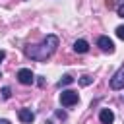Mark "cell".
I'll list each match as a JSON object with an SVG mask.
<instances>
[{"label": "cell", "instance_id": "cell-11", "mask_svg": "<svg viewBox=\"0 0 124 124\" xmlns=\"http://www.w3.org/2000/svg\"><path fill=\"white\" fill-rule=\"evenodd\" d=\"M0 93H2V97H4V99H10V97H12V89H10L8 85H6V87H2V91H0Z\"/></svg>", "mask_w": 124, "mask_h": 124}, {"label": "cell", "instance_id": "cell-13", "mask_svg": "<svg viewBox=\"0 0 124 124\" xmlns=\"http://www.w3.org/2000/svg\"><path fill=\"white\" fill-rule=\"evenodd\" d=\"M54 114H56V118H60V120H66V112H64V110H56Z\"/></svg>", "mask_w": 124, "mask_h": 124}, {"label": "cell", "instance_id": "cell-9", "mask_svg": "<svg viewBox=\"0 0 124 124\" xmlns=\"http://www.w3.org/2000/svg\"><path fill=\"white\" fill-rule=\"evenodd\" d=\"M70 83H74V78H72L70 74H66V76H62V79L56 83V87L62 89V87H66V85H70Z\"/></svg>", "mask_w": 124, "mask_h": 124}, {"label": "cell", "instance_id": "cell-10", "mask_svg": "<svg viewBox=\"0 0 124 124\" xmlns=\"http://www.w3.org/2000/svg\"><path fill=\"white\" fill-rule=\"evenodd\" d=\"M91 81H93V78H91V76H81V78H79V85H83V87H85V85H89Z\"/></svg>", "mask_w": 124, "mask_h": 124}, {"label": "cell", "instance_id": "cell-17", "mask_svg": "<svg viewBox=\"0 0 124 124\" xmlns=\"http://www.w3.org/2000/svg\"><path fill=\"white\" fill-rule=\"evenodd\" d=\"M45 124H52V122H45Z\"/></svg>", "mask_w": 124, "mask_h": 124}, {"label": "cell", "instance_id": "cell-3", "mask_svg": "<svg viewBox=\"0 0 124 124\" xmlns=\"http://www.w3.org/2000/svg\"><path fill=\"white\" fill-rule=\"evenodd\" d=\"M110 87L112 89H124V66H120L114 76L110 78Z\"/></svg>", "mask_w": 124, "mask_h": 124}, {"label": "cell", "instance_id": "cell-2", "mask_svg": "<svg viewBox=\"0 0 124 124\" xmlns=\"http://www.w3.org/2000/svg\"><path fill=\"white\" fill-rule=\"evenodd\" d=\"M78 101H79V95H78V91L66 89V91H62V93H60V103H62L64 107H74Z\"/></svg>", "mask_w": 124, "mask_h": 124}, {"label": "cell", "instance_id": "cell-15", "mask_svg": "<svg viewBox=\"0 0 124 124\" xmlns=\"http://www.w3.org/2000/svg\"><path fill=\"white\" fill-rule=\"evenodd\" d=\"M4 58H6V52H4V50H0V62H2Z\"/></svg>", "mask_w": 124, "mask_h": 124}, {"label": "cell", "instance_id": "cell-6", "mask_svg": "<svg viewBox=\"0 0 124 124\" xmlns=\"http://www.w3.org/2000/svg\"><path fill=\"white\" fill-rule=\"evenodd\" d=\"M99 120H101V124H112V122H114V112H112L110 108H101Z\"/></svg>", "mask_w": 124, "mask_h": 124}, {"label": "cell", "instance_id": "cell-18", "mask_svg": "<svg viewBox=\"0 0 124 124\" xmlns=\"http://www.w3.org/2000/svg\"><path fill=\"white\" fill-rule=\"evenodd\" d=\"M0 78H2V74H0Z\"/></svg>", "mask_w": 124, "mask_h": 124}, {"label": "cell", "instance_id": "cell-1", "mask_svg": "<svg viewBox=\"0 0 124 124\" xmlns=\"http://www.w3.org/2000/svg\"><path fill=\"white\" fill-rule=\"evenodd\" d=\"M56 48H58V37L56 35H46L43 39V43H39V45H27L23 48V52H25L27 58L43 62V60L50 58L56 52Z\"/></svg>", "mask_w": 124, "mask_h": 124}, {"label": "cell", "instance_id": "cell-5", "mask_svg": "<svg viewBox=\"0 0 124 124\" xmlns=\"http://www.w3.org/2000/svg\"><path fill=\"white\" fill-rule=\"evenodd\" d=\"M97 46L103 50V52H114V43L107 37V35H101L97 39Z\"/></svg>", "mask_w": 124, "mask_h": 124}, {"label": "cell", "instance_id": "cell-14", "mask_svg": "<svg viewBox=\"0 0 124 124\" xmlns=\"http://www.w3.org/2000/svg\"><path fill=\"white\" fill-rule=\"evenodd\" d=\"M116 12H118V16H120V17H124V4H120V6L116 8Z\"/></svg>", "mask_w": 124, "mask_h": 124}, {"label": "cell", "instance_id": "cell-4", "mask_svg": "<svg viewBox=\"0 0 124 124\" xmlns=\"http://www.w3.org/2000/svg\"><path fill=\"white\" fill-rule=\"evenodd\" d=\"M17 79H19V83H23V85H31V83L35 81V76H33L31 70L21 68V70H17Z\"/></svg>", "mask_w": 124, "mask_h": 124}, {"label": "cell", "instance_id": "cell-7", "mask_svg": "<svg viewBox=\"0 0 124 124\" xmlns=\"http://www.w3.org/2000/svg\"><path fill=\"white\" fill-rule=\"evenodd\" d=\"M17 116H19V120H21L23 124H31V122L35 120V114L31 112V108H19Z\"/></svg>", "mask_w": 124, "mask_h": 124}, {"label": "cell", "instance_id": "cell-8", "mask_svg": "<svg viewBox=\"0 0 124 124\" xmlns=\"http://www.w3.org/2000/svg\"><path fill=\"white\" fill-rule=\"evenodd\" d=\"M74 50H76L78 54H85V52L89 50V45H87V41H85V39H78V41L74 43Z\"/></svg>", "mask_w": 124, "mask_h": 124}, {"label": "cell", "instance_id": "cell-12", "mask_svg": "<svg viewBox=\"0 0 124 124\" xmlns=\"http://www.w3.org/2000/svg\"><path fill=\"white\" fill-rule=\"evenodd\" d=\"M116 37L124 41V25H118V27H116Z\"/></svg>", "mask_w": 124, "mask_h": 124}, {"label": "cell", "instance_id": "cell-16", "mask_svg": "<svg viewBox=\"0 0 124 124\" xmlns=\"http://www.w3.org/2000/svg\"><path fill=\"white\" fill-rule=\"evenodd\" d=\"M0 124H10V120H6V118H0Z\"/></svg>", "mask_w": 124, "mask_h": 124}]
</instances>
